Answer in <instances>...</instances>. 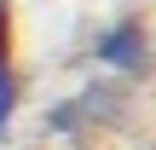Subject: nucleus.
Wrapping results in <instances>:
<instances>
[{"label": "nucleus", "instance_id": "obj_1", "mask_svg": "<svg viewBox=\"0 0 156 150\" xmlns=\"http://www.w3.org/2000/svg\"><path fill=\"white\" fill-rule=\"evenodd\" d=\"M93 58L104 64V69H116V75H145L156 64V40L151 29L139 23V17H116V23H104L98 29V40H93Z\"/></svg>", "mask_w": 156, "mask_h": 150}, {"label": "nucleus", "instance_id": "obj_2", "mask_svg": "<svg viewBox=\"0 0 156 150\" xmlns=\"http://www.w3.org/2000/svg\"><path fill=\"white\" fill-rule=\"evenodd\" d=\"M17 104H23V81H17V64H12V12L0 0V139H6Z\"/></svg>", "mask_w": 156, "mask_h": 150}]
</instances>
